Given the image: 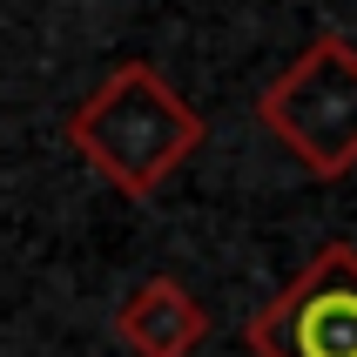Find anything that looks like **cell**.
Instances as JSON below:
<instances>
[{
  "label": "cell",
  "instance_id": "obj_1",
  "mask_svg": "<svg viewBox=\"0 0 357 357\" xmlns=\"http://www.w3.org/2000/svg\"><path fill=\"white\" fill-rule=\"evenodd\" d=\"M68 142L108 189L149 202L202 149V115L169 88L155 61H121L68 108Z\"/></svg>",
  "mask_w": 357,
  "mask_h": 357
},
{
  "label": "cell",
  "instance_id": "obj_2",
  "mask_svg": "<svg viewBox=\"0 0 357 357\" xmlns=\"http://www.w3.org/2000/svg\"><path fill=\"white\" fill-rule=\"evenodd\" d=\"M257 121L310 176L324 182L351 176L357 169V47L344 34H317L257 95Z\"/></svg>",
  "mask_w": 357,
  "mask_h": 357
},
{
  "label": "cell",
  "instance_id": "obj_3",
  "mask_svg": "<svg viewBox=\"0 0 357 357\" xmlns=\"http://www.w3.org/2000/svg\"><path fill=\"white\" fill-rule=\"evenodd\" d=\"M243 344L257 357H357V243H324L243 324Z\"/></svg>",
  "mask_w": 357,
  "mask_h": 357
},
{
  "label": "cell",
  "instance_id": "obj_4",
  "mask_svg": "<svg viewBox=\"0 0 357 357\" xmlns=\"http://www.w3.org/2000/svg\"><path fill=\"white\" fill-rule=\"evenodd\" d=\"M115 337L135 357H196V344L209 337V310L189 297V283L149 277V283H135V297L115 310Z\"/></svg>",
  "mask_w": 357,
  "mask_h": 357
}]
</instances>
